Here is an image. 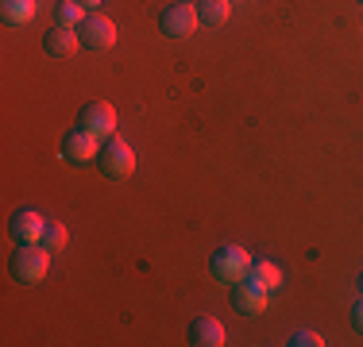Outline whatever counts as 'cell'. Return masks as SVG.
I'll return each instance as SVG.
<instances>
[{
	"instance_id": "obj_4",
	"label": "cell",
	"mask_w": 363,
	"mask_h": 347,
	"mask_svg": "<svg viewBox=\"0 0 363 347\" xmlns=\"http://www.w3.org/2000/svg\"><path fill=\"white\" fill-rule=\"evenodd\" d=\"M197 4H189V0H174V4L162 8L159 16V31L167 35V39H189V35L197 31Z\"/></svg>"
},
{
	"instance_id": "obj_3",
	"label": "cell",
	"mask_w": 363,
	"mask_h": 347,
	"mask_svg": "<svg viewBox=\"0 0 363 347\" xmlns=\"http://www.w3.org/2000/svg\"><path fill=\"white\" fill-rule=\"evenodd\" d=\"M247 266H252V255H247L244 247H236V243H224V247H217L213 258H209V274L217 278V282H224V285L244 282Z\"/></svg>"
},
{
	"instance_id": "obj_15",
	"label": "cell",
	"mask_w": 363,
	"mask_h": 347,
	"mask_svg": "<svg viewBox=\"0 0 363 347\" xmlns=\"http://www.w3.org/2000/svg\"><path fill=\"white\" fill-rule=\"evenodd\" d=\"M82 20H85V8L77 4V0H58V8H55V23H62V28H77Z\"/></svg>"
},
{
	"instance_id": "obj_13",
	"label": "cell",
	"mask_w": 363,
	"mask_h": 347,
	"mask_svg": "<svg viewBox=\"0 0 363 347\" xmlns=\"http://www.w3.org/2000/svg\"><path fill=\"white\" fill-rule=\"evenodd\" d=\"M35 0H0V16H4V23H12V28H23V23L35 20Z\"/></svg>"
},
{
	"instance_id": "obj_7",
	"label": "cell",
	"mask_w": 363,
	"mask_h": 347,
	"mask_svg": "<svg viewBox=\"0 0 363 347\" xmlns=\"http://www.w3.org/2000/svg\"><path fill=\"white\" fill-rule=\"evenodd\" d=\"M97 151H101V139H93L89 132H82V127H74V132L62 135V147H58V154H62L70 166H85V162H97Z\"/></svg>"
},
{
	"instance_id": "obj_1",
	"label": "cell",
	"mask_w": 363,
	"mask_h": 347,
	"mask_svg": "<svg viewBox=\"0 0 363 347\" xmlns=\"http://www.w3.org/2000/svg\"><path fill=\"white\" fill-rule=\"evenodd\" d=\"M47 263H50L47 247H39V243H16L12 258H8V274L20 285H35L47 278Z\"/></svg>"
},
{
	"instance_id": "obj_12",
	"label": "cell",
	"mask_w": 363,
	"mask_h": 347,
	"mask_svg": "<svg viewBox=\"0 0 363 347\" xmlns=\"http://www.w3.org/2000/svg\"><path fill=\"white\" fill-rule=\"evenodd\" d=\"M247 282H255L259 290L274 293L282 285V271L274 263H267V258H252V266H247Z\"/></svg>"
},
{
	"instance_id": "obj_20",
	"label": "cell",
	"mask_w": 363,
	"mask_h": 347,
	"mask_svg": "<svg viewBox=\"0 0 363 347\" xmlns=\"http://www.w3.org/2000/svg\"><path fill=\"white\" fill-rule=\"evenodd\" d=\"M356 285H359V297H363V271H359V278H356Z\"/></svg>"
},
{
	"instance_id": "obj_11",
	"label": "cell",
	"mask_w": 363,
	"mask_h": 347,
	"mask_svg": "<svg viewBox=\"0 0 363 347\" xmlns=\"http://www.w3.org/2000/svg\"><path fill=\"white\" fill-rule=\"evenodd\" d=\"M186 340L194 347H220L224 343V324L217 317H194V320H189Z\"/></svg>"
},
{
	"instance_id": "obj_17",
	"label": "cell",
	"mask_w": 363,
	"mask_h": 347,
	"mask_svg": "<svg viewBox=\"0 0 363 347\" xmlns=\"http://www.w3.org/2000/svg\"><path fill=\"white\" fill-rule=\"evenodd\" d=\"M286 343H290V347H321L325 340H321L317 332H309V328H298V332H294Z\"/></svg>"
},
{
	"instance_id": "obj_10",
	"label": "cell",
	"mask_w": 363,
	"mask_h": 347,
	"mask_svg": "<svg viewBox=\"0 0 363 347\" xmlns=\"http://www.w3.org/2000/svg\"><path fill=\"white\" fill-rule=\"evenodd\" d=\"M267 297H271V293L259 290L255 282H247V278L232 285V309H236L240 317H259V312L267 309Z\"/></svg>"
},
{
	"instance_id": "obj_6",
	"label": "cell",
	"mask_w": 363,
	"mask_h": 347,
	"mask_svg": "<svg viewBox=\"0 0 363 347\" xmlns=\"http://www.w3.org/2000/svg\"><path fill=\"white\" fill-rule=\"evenodd\" d=\"M77 39H82L85 50H97V55H105V50L116 47V23H112L108 16L93 12V16H85V20L77 23Z\"/></svg>"
},
{
	"instance_id": "obj_8",
	"label": "cell",
	"mask_w": 363,
	"mask_h": 347,
	"mask_svg": "<svg viewBox=\"0 0 363 347\" xmlns=\"http://www.w3.org/2000/svg\"><path fill=\"white\" fill-rule=\"evenodd\" d=\"M43 228H47V220H43L35 208H20V212H12V220H8V236H12V243H39Z\"/></svg>"
},
{
	"instance_id": "obj_19",
	"label": "cell",
	"mask_w": 363,
	"mask_h": 347,
	"mask_svg": "<svg viewBox=\"0 0 363 347\" xmlns=\"http://www.w3.org/2000/svg\"><path fill=\"white\" fill-rule=\"evenodd\" d=\"M77 4H82L85 12H93V8H101V4H105V0H77Z\"/></svg>"
},
{
	"instance_id": "obj_21",
	"label": "cell",
	"mask_w": 363,
	"mask_h": 347,
	"mask_svg": "<svg viewBox=\"0 0 363 347\" xmlns=\"http://www.w3.org/2000/svg\"><path fill=\"white\" fill-rule=\"evenodd\" d=\"M232 4H236V0H232Z\"/></svg>"
},
{
	"instance_id": "obj_14",
	"label": "cell",
	"mask_w": 363,
	"mask_h": 347,
	"mask_svg": "<svg viewBox=\"0 0 363 347\" xmlns=\"http://www.w3.org/2000/svg\"><path fill=\"white\" fill-rule=\"evenodd\" d=\"M232 16V0H197V20L209 23V28H220Z\"/></svg>"
},
{
	"instance_id": "obj_2",
	"label": "cell",
	"mask_w": 363,
	"mask_h": 347,
	"mask_svg": "<svg viewBox=\"0 0 363 347\" xmlns=\"http://www.w3.org/2000/svg\"><path fill=\"white\" fill-rule=\"evenodd\" d=\"M97 170L105 174L108 181H124V178H132V170H135V154H132V147H128V139L108 135L105 143H101V151H97Z\"/></svg>"
},
{
	"instance_id": "obj_18",
	"label": "cell",
	"mask_w": 363,
	"mask_h": 347,
	"mask_svg": "<svg viewBox=\"0 0 363 347\" xmlns=\"http://www.w3.org/2000/svg\"><path fill=\"white\" fill-rule=\"evenodd\" d=\"M352 328H356V332H363V297L356 301V309H352Z\"/></svg>"
},
{
	"instance_id": "obj_16",
	"label": "cell",
	"mask_w": 363,
	"mask_h": 347,
	"mask_svg": "<svg viewBox=\"0 0 363 347\" xmlns=\"http://www.w3.org/2000/svg\"><path fill=\"white\" fill-rule=\"evenodd\" d=\"M66 243H70V232H66L62 224H47V228H43V239H39V247H47L50 255H55V251H62Z\"/></svg>"
},
{
	"instance_id": "obj_9",
	"label": "cell",
	"mask_w": 363,
	"mask_h": 347,
	"mask_svg": "<svg viewBox=\"0 0 363 347\" xmlns=\"http://www.w3.org/2000/svg\"><path fill=\"white\" fill-rule=\"evenodd\" d=\"M82 39H77V28H62V23H50V31H43V50L50 58H74Z\"/></svg>"
},
{
	"instance_id": "obj_5",
	"label": "cell",
	"mask_w": 363,
	"mask_h": 347,
	"mask_svg": "<svg viewBox=\"0 0 363 347\" xmlns=\"http://www.w3.org/2000/svg\"><path fill=\"white\" fill-rule=\"evenodd\" d=\"M77 127L105 143L108 135H116V108H112L108 101H89V104H82V112H77Z\"/></svg>"
}]
</instances>
